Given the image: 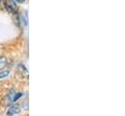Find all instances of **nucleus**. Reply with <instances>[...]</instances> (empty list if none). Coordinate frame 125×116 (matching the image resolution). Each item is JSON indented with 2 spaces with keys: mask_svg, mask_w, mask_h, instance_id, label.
<instances>
[{
  "mask_svg": "<svg viewBox=\"0 0 125 116\" xmlns=\"http://www.w3.org/2000/svg\"><path fill=\"white\" fill-rule=\"evenodd\" d=\"M22 96H23L22 93H18V92L12 91V92H10L9 95H8V102H9V103L15 102H17L20 98H21Z\"/></svg>",
  "mask_w": 125,
  "mask_h": 116,
  "instance_id": "1",
  "label": "nucleus"
},
{
  "mask_svg": "<svg viewBox=\"0 0 125 116\" xmlns=\"http://www.w3.org/2000/svg\"><path fill=\"white\" fill-rule=\"evenodd\" d=\"M5 5H6V9L11 13H15L18 11V5L15 0H7Z\"/></svg>",
  "mask_w": 125,
  "mask_h": 116,
  "instance_id": "2",
  "label": "nucleus"
},
{
  "mask_svg": "<svg viewBox=\"0 0 125 116\" xmlns=\"http://www.w3.org/2000/svg\"><path fill=\"white\" fill-rule=\"evenodd\" d=\"M21 112V108L18 104H13L9 107L8 111H7V115L11 116V115H15V114H18Z\"/></svg>",
  "mask_w": 125,
  "mask_h": 116,
  "instance_id": "3",
  "label": "nucleus"
},
{
  "mask_svg": "<svg viewBox=\"0 0 125 116\" xmlns=\"http://www.w3.org/2000/svg\"><path fill=\"white\" fill-rule=\"evenodd\" d=\"M7 64V58H4V57H0V69L1 68H4Z\"/></svg>",
  "mask_w": 125,
  "mask_h": 116,
  "instance_id": "4",
  "label": "nucleus"
},
{
  "mask_svg": "<svg viewBox=\"0 0 125 116\" xmlns=\"http://www.w3.org/2000/svg\"><path fill=\"white\" fill-rule=\"evenodd\" d=\"M9 74H10V71H9V70H3V71H1V72H0V79L7 77Z\"/></svg>",
  "mask_w": 125,
  "mask_h": 116,
  "instance_id": "5",
  "label": "nucleus"
},
{
  "mask_svg": "<svg viewBox=\"0 0 125 116\" xmlns=\"http://www.w3.org/2000/svg\"><path fill=\"white\" fill-rule=\"evenodd\" d=\"M15 1H17V2H19V3H23V2H24V0H15Z\"/></svg>",
  "mask_w": 125,
  "mask_h": 116,
  "instance_id": "6",
  "label": "nucleus"
},
{
  "mask_svg": "<svg viewBox=\"0 0 125 116\" xmlns=\"http://www.w3.org/2000/svg\"><path fill=\"white\" fill-rule=\"evenodd\" d=\"M0 2H1V0H0Z\"/></svg>",
  "mask_w": 125,
  "mask_h": 116,
  "instance_id": "7",
  "label": "nucleus"
}]
</instances>
